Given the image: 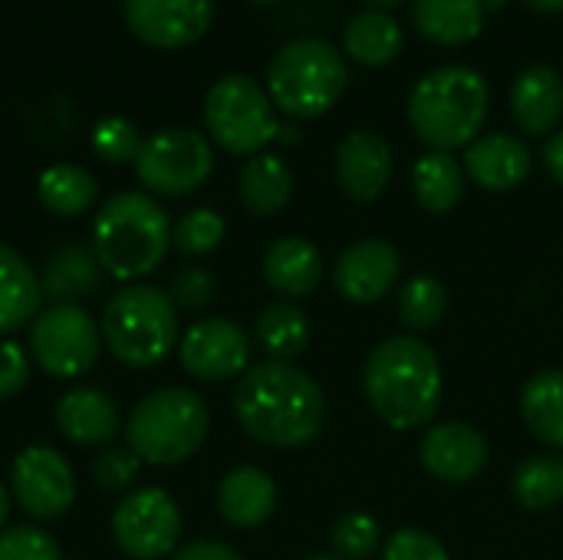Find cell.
<instances>
[{"mask_svg":"<svg viewBox=\"0 0 563 560\" xmlns=\"http://www.w3.org/2000/svg\"><path fill=\"white\" fill-rule=\"evenodd\" d=\"M238 426L261 446L300 449L327 426V396L320 383L294 363L251 366L231 396Z\"/></svg>","mask_w":563,"mask_h":560,"instance_id":"cell-1","label":"cell"},{"mask_svg":"<svg viewBox=\"0 0 563 560\" xmlns=\"http://www.w3.org/2000/svg\"><path fill=\"white\" fill-rule=\"evenodd\" d=\"M442 386L439 353L419 337H393L379 343L363 366V396L396 432L429 426L442 406Z\"/></svg>","mask_w":563,"mask_h":560,"instance_id":"cell-2","label":"cell"},{"mask_svg":"<svg viewBox=\"0 0 563 560\" xmlns=\"http://www.w3.org/2000/svg\"><path fill=\"white\" fill-rule=\"evenodd\" d=\"M488 106L492 92L478 69L442 66L412 86L406 119L432 152H452L468 149L478 139L488 119Z\"/></svg>","mask_w":563,"mask_h":560,"instance_id":"cell-3","label":"cell"},{"mask_svg":"<svg viewBox=\"0 0 563 560\" xmlns=\"http://www.w3.org/2000/svg\"><path fill=\"white\" fill-rule=\"evenodd\" d=\"M172 248L168 211L145 191H119L92 221V251L102 271L122 284L152 274Z\"/></svg>","mask_w":563,"mask_h":560,"instance_id":"cell-4","label":"cell"},{"mask_svg":"<svg viewBox=\"0 0 563 560\" xmlns=\"http://www.w3.org/2000/svg\"><path fill=\"white\" fill-rule=\"evenodd\" d=\"M106 350L132 370L162 363L178 347V307L155 284H129L115 290L102 310Z\"/></svg>","mask_w":563,"mask_h":560,"instance_id":"cell-5","label":"cell"},{"mask_svg":"<svg viewBox=\"0 0 563 560\" xmlns=\"http://www.w3.org/2000/svg\"><path fill=\"white\" fill-rule=\"evenodd\" d=\"M211 413L195 389L165 386L148 393L129 413V449L158 469H172L188 462L208 439Z\"/></svg>","mask_w":563,"mask_h":560,"instance_id":"cell-6","label":"cell"},{"mask_svg":"<svg viewBox=\"0 0 563 560\" xmlns=\"http://www.w3.org/2000/svg\"><path fill=\"white\" fill-rule=\"evenodd\" d=\"M346 89V63L340 50L320 36H300L277 50L267 66L271 102L294 119L327 116Z\"/></svg>","mask_w":563,"mask_h":560,"instance_id":"cell-7","label":"cell"},{"mask_svg":"<svg viewBox=\"0 0 563 560\" xmlns=\"http://www.w3.org/2000/svg\"><path fill=\"white\" fill-rule=\"evenodd\" d=\"M205 122L211 139L231 155H261V149H267L280 135L271 96L241 73L221 76L208 89Z\"/></svg>","mask_w":563,"mask_h":560,"instance_id":"cell-8","label":"cell"},{"mask_svg":"<svg viewBox=\"0 0 563 560\" xmlns=\"http://www.w3.org/2000/svg\"><path fill=\"white\" fill-rule=\"evenodd\" d=\"M102 350V327L82 304H49L30 323V353L56 380L89 373Z\"/></svg>","mask_w":563,"mask_h":560,"instance_id":"cell-9","label":"cell"},{"mask_svg":"<svg viewBox=\"0 0 563 560\" xmlns=\"http://www.w3.org/2000/svg\"><path fill=\"white\" fill-rule=\"evenodd\" d=\"M214 172V152L195 129H162L142 139L135 175L152 195L181 198L198 191Z\"/></svg>","mask_w":563,"mask_h":560,"instance_id":"cell-10","label":"cell"},{"mask_svg":"<svg viewBox=\"0 0 563 560\" xmlns=\"http://www.w3.org/2000/svg\"><path fill=\"white\" fill-rule=\"evenodd\" d=\"M112 538L125 558H172L181 538V512L165 488L129 492L112 512Z\"/></svg>","mask_w":563,"mask_h":560,"instance_id":"cell-11","label":"cell"},{"mask_svg":"<svg viewBox=\"0 0 563 560\" xmlns=\"http://www.w3.org/2000/svg\"><path fill=\"white\" fill-rule=\"evenodd\" d=\"M10 495L33 521H56L76 502L73 465L49 446H26L10 465Z\"/></svg>","mask_w":563,"mask_h":560,"instance_id":"cell-12","label":"cell"},{"mask_svg":"<svg viewBox=\"0 0 563 560\" xmlns=\"http://www.w3.org/2000/svg\"><path fill=\"white\" fill-rule=\"evenodd\" d=\"M178 356L188 376L201 383H224L251 370V340L234 320L208 317L185 330Z\"/></svg>","mask_w":563,"mask_h":560,"instance_id":"cell-13","label":"cell"},{"mask_svg":"<svg viewBox=\"0 0 563 560\" xmlns=\"http://www.w3.org/2000/svg\"><path fill=\"white\" fill-rule=\"evenodd\" d=\"M125 26L155 50H181L198 43L214 17L211 0H122Z\"/></svg>","mask_w":563,"mask_h":560,"instance_id":"cell-14","label":"cell"},{"mask_svg":"<svg viewBox=\"0 0 563 560\" xmlns=\"http://www.w3.org/2000/svg\"><path fill=\"white\" fill-rule=\"evenodd\" d=\"M402 274V254L386 238H363L340 254L333 264V287L343 300L369 307L379 304Z\"/></svg>","mask_w":563,"mask_h":560,"instance_id":"cell-15","label":"cell"},{"mask_svg":"<svg viewBox=\"0 0 563 560\" xmlns=\"http://www.w3.org/2000/svg\"><path fill=\"white\" fill-rule=\"evenodd\" d=\"M488 439L472 422H439L422 436V469L445 485H468L488 465Z\"/></svg>","mask_w":563,"mask_h":560,"instance_id":"cell-16","label":"cell"},{"mask_svg":"<svg viewBox=\"0 0 563 560\" xmlns=\"http://www.w3.org/2000/svg\"><path fill=\"white\" fill-rule=\"evenodd\" d=\"M393 178V149L383 135L356 129L336 149V185L356 205L383 198Z\"/></svg>","mask_w":563,"mask_h":560,"instance_id":"cell-17","label":"cell"},{"mask_svg":"<svg viewBox=\"0 0 563 560\" xmlns=\"http://www.w3.org/2000/svg\"><path fill=\"white\" fill-rule=\"evenodd\" d=\"M531 165H534V155L528 142L508 132L478 135L465 149V162H462L465 175L485 191H515L518 185L528 182Z\"/></svg>","mask_w":563,"mask_h":560,"instance_id":"cell-18","label":"cell"},{"mask_svg":"<svg viewBox=\"0 0 563 560\" xmlns=\"http://www.w3.org/2000/svg\"><path fill=\"white\" fill-rule=\"evenodd\" d=\"M511 116L528 135H551L563 119V76L548 63L525 66L508 92Z\"/></svg>","mask_w":563,"mask_h":560,"instance_id":"cell-19","label":"cell"},{"mask_svg":"<svg viewBox=\"0 0 563 560\" xmlns=\"http://www.w3.org/2000/svg\"><path fill=\"white\" fill-rule=\"evenodd\" d=\"M56 429L82 449H102L119 432V409L109 393L96 386L66 389L56 403Z\"/></svg>","mask_w":563,"mask_h":560,"instance_id":"cell-20","label":"cell"},{"mask_svg":"<svg viewBox=\"0 0 563 560\" xmlns=\"http://www.w3.org/2000/svg\"><path fill=\"white\" fill-rule=\"evenodd\" d=\"M261 271H264V281L271 290L284 294L287 300H297V297H307L320 287L327 264H323V254L313 241L287 234L267 248Z\"/></svg>","mask_w":563,"mask_h":560,"instance_id":"cell-21","label":"cell"},{"mask_svg":"<svg viewBox=\"0 0 563 560\" xmlns=\"http://www.w3.org/2000/svg\"><path fill=\"white\" fill-rule=\"evenodd\" d=\"M214 502H218V512H221V518L228 525L251 531V528H261L274 515V508H277V485H274V479L264 469L238 465V469H231L221 479Z\"/></svg>","mask_w":563,"mask_h":560,"instance_id":"cell-22","label":"cell"},{"mask_svg":"<svg viewBox=\"0 0 563 560\" xmlns=\"http://www.w3.org/2000/svg\"><path fill=\"white\" fill-rule=\"evenodd\" d=\"M102 264L92 244H63L46 254L40 271V290L49 304H79L92 297L102 284Z\"/></svg>","mask_w":563,"mask_h":560,"instance_id":"cell-23","label":"cell"},{"mask_svg":"<svg viewBox=\"0 0 563 560\" xmlns=\"http://www.w3.org/2000/svg\"><path fill=\"white\" fill-rule=\"evenodd\" d=\"M412 26L439 46H465L482 36L485 0H412Z\"/></svg>","mask_w":563,"mask_h":560,"instance_id":"cell-24","label":"cell"},{"mask_svg":"<svg viewBox=\"0 0 563 560\" xmlns=\"http://www.w3.org/2000/svg\"><path fill=\"white\" fill-rule=\"evenodd\" d=\"M43 290L40 274L26 264V257L0 241V337L23 330L40 314Z\"/></svg>","mask_w":563,"mask_h":560,"instance_id":"cell-25","label":"cell"},{"mask_svg":"<svg viewBox=\"0 0 563 560\" xmlns=\"http://www.w3.org/2000/svg\"><path fill=\"white\" fill-rule=\"evenodd\" d=\"M402 26L386 10H363L343 26V50L353 63L366 69L389 66L402 53Z\"/></svg>","mask_w":563,"mask_h":560,"instance_id":"cell-26","label":"cell"},{"mask_svg":"<svg viewBox=\"0 0 563 560\" xmlns=\"http://www.w3.org/2000/svg\"><path fill=\"white\" fill-rule=\"evenodd\" d=\"M238 191L251 215L271 218L284 211L287 201L294 198V172L280 155H271V152L251 155L247 165L241 168Z\"/></svg>","mask_w":563,"mask_h":560,"instance_id":"cell-27","label":"cell"},{"mask_svg":"<svg viewBox=\"0 0 563 560\" xmlns=\"http://www.w3.org/2000/svg\"><path fill=\"white\" fill-rule=\"evenodd\" d=\"M521 416L534 439L563 452V370H541L525 383Z\"/></svg>","mask_w":563,"mask_h":560,"instance_id":"cell-28","label":"cell"},{"mask_svg":"<svg viewBox=\"0 0 563 560\" xmlns=\"http://www.w3.org/2000/svg\"><path fill=\"white\" fill-rule=\"evenodd\" d=\"M412 195L429 215H449L465 195V168L452 152H426L412 168Z\"/></svg>","mask_w":563,"mask_h":560,"instance_id":"cell-29","label":"cell"},{"mask_svg":"<svg viewBox=\"0 0 563 560\" xmlns=\"http://www.w3.org/2000/svg\"><path fill=\"white\" fill-rule=\"evenodd\" d=\"M254 340L274 363H290L310 343V320L294 300H274L257 314Z\"/></svg>","mask_w":563,"mask_h":560,"instance_id":"cell-30","label":"cell"},{"mask_svg":"<svg viewBox=\"0 0 563 560\" xmlns=\"http://www.w3.org/2000/svg\"><path fill=\"white\" fill-rule=\"evenodd\" d=\"M36 195L49 215L76 218L99 201V185L82 165H49L36 182Z\"/></svg>","mask_w":563,"mask_h":560,"instance_id":"cell-31","label":"cell"},{"mask_svg":"<svg viewBox=\"0 0 563 560\" xmlns=\"http://www.w3.org/2000/svg\"><path fill=\"white\" fill-rule=\"evenodd\" d=\"M511 492L521 508L548 512L563 502V455H531L511 475Z\"/></svg>","mask_w":563,"mask_h":560,"instance_id":"cell-32","label":"cell"},{"mask_svg":"<svg viewBox=\"0 0 563 560\" xmlns=\"http://www.w3.org/2000/svg\"><path fill=\"white\" fill-rule=\"evenodd\" d=\"M449 314V287L439 277H412L406 281V287L399 290V317L409 330L422 333L432 330L445 320Z\"/></svg>","mask_w":563,"mask_h":560,"instance_id":"cell-33","label":"cell"},{"mask_svg":"<svg viewBox=\"0 0 563 560\" xmlns=\"http://www.w3.org/2000/svg\"><path fill=\"white\" fill-rule=\"evenodd\" d=\"M224 231L228 224L214 208H195L172 228V244L185 257H201L224 241Z\"/></svg>","mask_w":563,"mask_h":560,"instance_id":"cell-34","label":"cell"},{"mask_svg":"<svg viewBox=\"0 0 563 560\" xmlns=\"http://www.w3.org/2000/svg\"><path fill=\"white\" fill-rule=\"evenodd\" d=\"M333 551L340 560H369L376 558L383 545V528L373 515L366 512H350L333 525Z\"/></svg>","mask_w":563,"mask_h":560,"instance_id":"cell-35","label":"cell"},{"mask_svg":"<svg viewBox=\"0 0 563 560\" xmlns=\"http://www.w3.org/2000/svg\"><path fill=\"white\" fill-rule=\"evenodd\" d=\"M139 149H142V135H139V129L129 119L106 116V119L96 122V129H92V152L99 158H106L112 165H122V162H135Z\"/></svg>","mask_w":563,"mask_h":560,"instance_id":"cell-36","label":"cell"},{"mask_svg":"<svg viewBox=\"0 0 563 560\" xmlns=\"http://www.w3.org/2000/svg\"><path fill=\"white\" fill-rule=\"evenodd\" d=\"M0 560H59V545L36 525L0 531Z\"/></svg>","mask_w":563,"mask_h":560,"instance_id":"cell-37","label":"cell"},{"mask_svg":"<svg viewBox=\"0 0 563 560\" xmlns=\"http://www.w3.org/2000/svg\"><path fill=\"white\" fill-rule=\"evenodd\" d=\"M142 472V459L132 449H102L92 459V479L102 492H125Z\"/></svg>","mask_w":563,"mask_h":560,"instance_id":"cell-38","label":"cell"},{"mask_svg":"<svg viewBox=\"0 0 563 560\" xmlns=\"http://www.w3.org/2000/svg\"><path fill=\"white\" fill-rule=\"evenodd\" d=\"M383 560H452L445 545L426 528H399L386 538Z\"/></svg>","mask_w":563,"mask_h":560,"instance_id":"cell-39","label":"cell"},{"mask_svg":"<svg viewBox=\"0 0 563 560\" xmlns=\"http://www.w3.org/2000/svg\"><path fill=\"white\" fill-rule=\"evenodd\" d=\"M168 297L178 310H201L211 304L214 297V277L205 271V267H181L172 274V284H168Z\"/></svg>","mask_w":563,"mask_h":560,"instance_id":"cell-40","label":"cell"},{"mask_svg":"<svg viewBox=\"0 0 563 560\" xmlns=\"http://www.w3.org/2000/svg\"><path fill=\"white\" fill-rule=\"evenodd\" d=\"M30 380V356L20 343L0 340V399H13Z\"/></svg>","mask_w":563,"mask_h":560,"instance_id":"cell-41","label":"cell"},{"mask_svg":"<svg viewBox=\"0 0 563 560\" xmlns=\"http://www.w3.org/2000/svg\"><path fill=\"white\" fill-rule=\"evenodd\" d=\"M168 560H244L231 545L221 541H188L181 548H175V554Z\"/></svg>","mask_w":563,"mask_h":560,"instance_id":"cell-42","label":"cell"},{"mask_svg":"<svg viewBox=\"0 0 563 560\" xmlns=\"http://www.w3.org/2000/svg\"><path fill=\"white\" fill-rule=\"evenodd\" d=\"M544 165H548V172L554 175V182L563 185V129L561 132H554V135L544 142Z\"/></svg>","mask_w":563,"mask_h":560,"instance_id":"cell-43","label":"cell"},{"mask_svg":"<svg viewBox=\"0 0 563 560\" xmlns=\"http://www.w3.org/2000/svg\"><path fill=\"white\" fill-rule=\"evenodd\" d=\"M538 13H563V0H525Z\"/></svg>","mask_w":563,"mask_h":560,"instance_id":"cell-44","label":"cell"},{"mask_svg":"<svg viewBox=\"0 0 563 560\" xmlns=\"http://www.w3.org/2000/svg\"><path fill=\"white\" fill-rule=\"evenodd\" d=\"M10 505H13V495H10V488L0 482V531H3V525H7V518H10Z\"/></svg>","mask_w":563,"mask_h":560,"instance_id":"cell-45","label":"cell"},{"mask_svg":"<svg viewBox=\"0 0 563 560\" xmlns=\"http://www.w3.org/2000/svg\"><path fill=\"white\" fill-rule=\"evenodd\" d=\"M363 3H369L376 10H386V7H396V3H406V0H363Z\"/></svg>","mask_w":563,"mask_h":560,"instance_id":"cell-46","label":"cell"},{"mask_svg":"<svg viewBox=\"0 0 563 560\" xmlns=\"http://www.w3.org/2000/svg\"><path fill=\"white\" fill-rule=\"evenodd\" d=\"M303 560H340V558H330V554H313V558H303Z\"/></svg>","mask_w":563,"mask_h":560,"instance_id":"cell-47","label":"cell"},{"mask_svg":"<svg viewBox=\"0 0 563 560\" xmlns=\"http://www.w3.org/2000/svg\"><path fill=\"white\" fill-rule=\"evenodd\" d=\"M254 3H277V0H254Z\"/></svg>","mask_w":563,"mask_h":560,"instance_id":"cell-48","label":"cell"}]
</instances>
